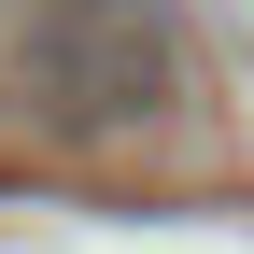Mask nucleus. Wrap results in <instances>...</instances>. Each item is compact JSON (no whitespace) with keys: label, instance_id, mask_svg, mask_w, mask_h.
I'll return each mask as SVG.
<instances>
[{"label":"nucleus","instance_id":"nucleus-1","mask_svg":"<svg viewBox=\"0 0 254 254\" xmlns=\"http://www.w3.org/2000/svg\"><path fill=\"white\" fill-rule=\"evenodd\" d=\"M14 99L57 141H127V127H155L184 99V14L170 0H28Z\"/></svg>","mask_w":254,"mask_h":254},{"label":"nucleus","instance_id":"nucleus-2","mask_svg":"<svg viewBox=\"0 0 254 254\" xmlns=\"http://www.w3.org/2000/svg\"><path fill=\"white\" fill-rule=\"evenodd\" d=\"M226 28H240V57H254V0H226Z\"/></svg>","mask_w":254,"mask_h":254}]
</instances>
